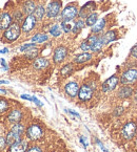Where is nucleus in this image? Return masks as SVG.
I'll list each match as a JSON object with an SVG mask.
<instances>
[{
    "instance_id": "f257e3e1",
    "label": "nucleus",
    "mask_w": 137,
    "mask_h": 152,
    "mask_svg": "<svg viewBox=\"0 0 137 152\" xmlns=\"http://www.w3.org/2000/svg\"><path fill=\"white\" fill-rule=\"evenodd\" d=\"M45 137V129L39 123H30L27 125L24 132V139L30 143H37Z\"/></svg>"
},
{
    "instance_id": "f03ea898",
    "label": "nucleus",
    "mask_w": 137,
    "mask_h": 152,
    "mask_svg": "<svg viewBox=\"0 0 137 152\" xmlns=\"http://www.w3.org/2000/svg\"><path fill=\"white\" fill-rule=\"evenodd\" d=\"M97 89V85L95 82H85L82 83L79 87V91H78V99L79 102L81 103H88L94 98L95 92Z\"/></svg>"
},
{
    "instance_id": "7ed1b4c3",
    "label": "nucleus",
    "mask_w": 137,
    "mask_h": 152,
    "mask_svg": "<svg viewBox=\"0 0 137 152\" xmlns=\"http://www.w3.org/2000/svg\"><path fill=\"white\" fill-rule=\"evenodd\" d=\"M120 137L126 142H131L137 135V122L134 120L126 122L120 128Z\"/></svg>"
},
{
    "instance_id": "20e7f679",
    "label": "nucleus",
    "mask_w": 137,
    "mask_h": 152,
    "mask_svg": "<svg viewBox=\"0 0 137 152\" xmlns=\"http://www.w3.org/2000/svg\"><path fill=\"white\" fill-rule=\"evenodd\" d=\"M21 34V24L13 22L4 31H2V41L7 43H13L20 38Z\"/></svg>"
},
{
    "instance_id": "39448f33",
    "label": "nucleus",
    "mask_w": 137,
    "mask_h": 152,
    "mask_svg": "<svg viewBox=\"0 0 137 152\" xmlns=\"http://www.w3.org/2000/svg\"><path fill=\"white\" fill-rule=\"evenodd\" d=\"M23 119H24V111L20 107H13L5 114L3 121H4L5 125L10 127L13 124L23 122Z\"/></svg>"
},
{
    "instance_id": "423d86ee",
    "label": "nucleus",
    "mask_w": 137,
    "mask_h": 152,
    "mask_svg": "<svg viewBox=\"0 0 137 152\" xmlns=\"http://www.w3.org/2000/svg\"><path fill=\"white\" fill-rule=\"evenodd\" d=\"M78 5L77 3H69L67 5H65L64 9H62L60 13V22L64 21V22H72L75 20V18L78 17Z\"/></svg>"
},
{
    "instance_id": "0eeeda50",
    "label": "nucleus",
    "mask_w": 137,
    "mask_h": 152,
    "mask_svg": "<svg viewBox=\"0 0 137 152\" xmlns=\"http://www.w3.org/2000/svg\"><path fill=\"white\" fill-rule=\"evenodd\" d=\"M61 11H62V1L51 0L45 7V17L50 20H55L60 16Z\"/></svg>"
},
{
    "instance_id": "6e6552de",
    "label": "nucleus",
    "mask_w": 137,
    "mask_h": 152,
    "mask_svg": "<svg viewBox=\"0 0 137 152\" xmlns=\"http://www.w3.org/2000/svg\"><path fill=\"white\" fill-rule=\"evenodd\" d=\"M119 85H120L119 76L117 74H115L112 75L111 77H109L107 80H104L102 82V84L100 86V90L102 94H110V92L114 91Z\"/></svg>"
},
{
    "instance_id": "1a4fd4ad",
    "label": "nucleus",
    "mask_w": 137,
    "mask_h": 152,
    "mask_svg": "<svg viewBox=\"0 0 137 152\" xmlns=\"http://www.w3.org/2000/svg\"><path fill=\"white\" fill-rule=\"evenodd\" d=\"M120 85H132L137 83V69L136 68H128L119 76Z\"/></svg>"
},
{
    "instance_id": "9d476101",
    "label": "nucleus",
    "mask_w": 137,
    "mask_h": 152,
    "mask_svg": "<svg viewBox=\"0 0 137 152\" xmlns=\"http://www.w3.org/2000/svg\"><path fill=\"white\" fill-rule=\"evenodd\" d=\"M79 87H80V85H79V83L77 82V81H74V80L69 81V82L65 83L64 86H63V92H64V94L69 99L74 100V99H76L77 96H78Z\"/></svg>"
},
{
    "instance_id": "9b49d317",
    "label": "nucleus",
    "mask_w": 137,
    "mask_h": 152,
    "mask_svg": "<svg viewBox=\"0 0 137 152\" xmlns=\"http://www.w3.org/2000/svg\"><path fill=\"white\" fill-rule=\"evenodd\" d=\"M38 20L35 18L34 15H27L24 17V20L21 23V31L23 34H30L36 28Z\"/></svg>"
},
{
    "instance_id": "f8f14e48",
    "label": "nucleus",
    "mask_w": 137,
    "mask_h": 152,
    "mask_svg": "<svg viewBox=\"0 0 137 152\" xmlns=\"http://www.w3.org/2000/svg\"><path fill=\"white\" fill-rule=\"evenodd\" d=\"M67 54H69V49L64 46V45H58L57 47H55L54 52H53V62L54 64H61L62 62H64V60L67 59Z\"/></svg>"
},
{
    "instance_id": "ddd939ff",
    "label": "nucleus",
    "mask_w": 137,
    "mask_h": 152,
    "mask_svg": "<svg viewBox=\"0 0 137 152\" xmlns=\"http://www.w3.org/2000/svg\"><path fill=\"white\" fill-rule=\"evenodd\" d=\"M97 9V4L95 1H89V2L84 3L82 7L79 9V12H78V18L79 19H82L84 20L91 13L95 12Z\"/></svg>"
},
{
    "instance_id": "4468645a",
    "label": "nucleus",
    "mask_w": 137,
    "mask_h": 152,
    "mask_svg": "<svg viewBox=\"0 0 137 152\" xmlns=\"http://www.w3.org/2000/svg\"><path fill=\"white\" fill-rule=\"evenodd\" d=\"M135 88L132 85H120L116 92V96L119 100H128L133 98Z\"/></svg>"
},
{
    "instance_id": "2eb2a0df",
    "label": "nucleus",
    "mask_w": 137,
    "mask_h": 152,
    "mask_svg": "<svg viewBox=\"0 0 137 152\" xmlns=\"http://www.w3.org/2000/svg\"><path fill=\"white\" fill-rule=\"evenodd\" d=\"M29 147H30V142L25 139H22L21 141L9 146L7 149V152H27Z\"/></svg>"
},
{
    "instance_id": "dca6fc26",
    "label": "nucleus",
    "mask_w": 137,
    "mask_h": 152,
    "mask_svg": "<svg viewBox=\"0 0 137 152\" xmlns=\"http://www.w3.org/2000/svg\"><path fill=\"white\" fill-rule=\"evenodd\" d=\"M13 22V17H12L11 13L7 11L0 13V31H4Z\"/></svg>"
},
{
    "instance_id": "f3484780",
    "label": "nucleus",
    "mask_w": 137,
    "mask_h": 152,
    "mask_svg": "<svg viewBox=\"0 0 137 152\" xmlns=\"http://www.w3.org/2000/svg\"><path fill=\"white\" fill-rule=\"evenodd\" d=\"M5 139H7V143L9 146L13 145V144L17 143V142L21 141L22 139H24V137H22L21 134L17 133V132H15L14 130L12 129H7V131L5 132Z\"/></svg>"
},
{
    "instance_id": "a211bd4d",
    "label": "nucleus",
    "mask_w": 137,
    "mask_h": 152,
    "mask_svg": "<svg viewBox=\"0 0 137 152\" xmlns=\"http://www.w3.org/2000/svg\"><path fill=\"white\" fill-rule=\"evenodd\" d=\"M37 4L35 2V0H24L21 5V11L25 16L27 15H33L35 9H36Z\"/></svg>"
},
{
    "instance_id": "6ab92c4d",
    "label": "nucleus",
    "mask_w": 137,
    "mask_h": 152,
    "mask_svg": "<svg viewBox=\"0 0 137 152\" xmlns=\"http://www.w3.org/2000/svg\"><path fill=\"white\" fill-rule=\"evenodd\" d=\"M117 37H118L117 36V31H115V29H109L106 33L101 34V39H102L104 45L110 44L111 42L116 40Z\"/></svg>"
},
{
    "instance_id": "aec40b11",
    "label": "nucleus",
    "mask_w": 137,
    "mask_h": 152,
    "mask_svg": "<svg viewBox=\"0 0 137 152\" xmlns=\"http://www.w3.org/2000/svg\"><path fill=\"white\" fill-rule=\"evenodd\" d=\"M93 59L92 53H81L78 54L73 58V63L74 64H84Z\"/></svg>"
},
{
    "instance_id": "412c9836",
    "label": "nucleus",
    "mask_w": 137,
    "mask_h": 152,
    "mask_svg": "<svg viewBox=\"0 0 137 152\" xmlns=\"http://www.w3.org/2000/svg\"><path fill=\"white\" fill-rule=\"evenodd\" d=\"M107 26V19L106 18H99L97 22L91 27V33L96 34V35H100L102 31H104Z\"/></svg>"
},
{
    "instance_id": "4be33fe9",
    "label": "nucleus",
    "mask_w": 137,
    "mask_h": 152,
    "mask_svg": "<svg viewBox=\"0 0 137 152\" xmlns=\"http://www.w3.org/2000/svg\"><path fill=\"white\" fill-rule=\"evenodd\" d=\"M49 66H50V61L47 58H44V57H38L33 62V68L36 70L45 69Z\"/></svg>"
},
{
    "instance_id": "5701e85b",
    "label": "nucleus",
    "mask_w": 137,
    "mask_h": 152,
    "mask_svg": "<svg viewBox=\"0 0 137 152\" xmlns=\"http://www.w3.org/2000/svg\"><path fill=\"white\" fill-rule=\"evenodd\" d=\"M10 109H11L10 101L7 99L3 98V96H0V119L4 118L5 114L10 111Z\"/></svg>"
},
{
    "instance_id": "b1692460",
    "label": "nucleus",
    "mask_w": 137,
    "mask_h": 152,
    "mask_svg": "<svg viewBox=\"0 0 137 152\" xmlns=\"http://www.w3.org/2000/svg\"><path fill=\"white\" fill-rule=\"evenodd\" d=\"M75 69L74 63L70 62V63H65L64 65H62V67L60 68V76L61 78H67L73 74Z\"/></svg>"
},
{
    "instance_id": "393cba45",
    "label": "nucleus",
    "mask_w": 137,
    "mask_h": 152,
    "mask_svg": "<svg viewBox=\"0 0 137 152\" xmlns=\"http://www.w3.org/2000/svg\"><path fill=\"white\" fill-rule=\"evenodd\" d=\"M49 39H50V37L47 33H37L32 37L31 41L38 45V44H43L44 42L49 41Z\"/></svg>"
},
{
    "instance_id": "a878e982",
    "label": "nucleus",
    "mask_w": 137,
    "mask_h": 152,
    "mask_svg": "<svg viewBox=\"0 0 137 152\" xmlns=\"http://www.w3.org/2000/svg\"><path fill=\"white\" fill-rule=\"evenodd\" d=\"M49 34L53 38H59L62 35V29L60 27V23H53L49 28Z\"/></svg>"
},
{
    "instance_id": "bb28decb",
    "label": "nucleus",
    "mask_w": 137,
    "mask_h": 152,
    "mask_svg": "<svg viewBox=\"0 0 137 152\" xmlns=\"http://www.w3.org/2000/svg\"><path fill=\"white\" fill-rule=\"evenodd\" d=\"M33 15L35 16V18H36L38 21H42L43 18L45 17V7L42 4V3L37 4Z\"/></svg>"
},
{
    "instance_id": "cd10ccee",
    "label": "nucleus",
    "mask_w": 137,
    "mask_h": 152,
    "mask_svg": "<svg viewBox=\"0 0 137 152\" xmlns=\"http://www.w3.org/2000/svg\"><path fill=\"white\" fill-rule=\"evenodd\" d=\"M98 13L97 12H93V13H91L90 15L87 17V18L84 19V22H85V26L88 27H92L93 25L95 24V23L97 22V20H98Z\"/></svg>"
},
{
    "instance_id": "c85d7f7f",
    "label": "nucleus",
    "mask_w": 137,
    "mask_h": 152,
    "mask_svg": "<svg viewBox=\"0 0 137 152\" xmlns=\"http://www.w3.org/2000/svg\"><path fill=\"white\" fill-rule=\"evenodd\" d=\"M84 27H85L84 20H82V19L76 20L74 22V24H73V29H72L73 35H78V34H80V31H82Z\"/></svg>"
},
{
    "instance_id": "c756f323",
    "label": "nucleus",
    "mask_w": 137,
    "mask_h": 152,
    "mask_svg": "<svg viewBox=\"0 0 137 152\" xmlns=\"http://www.w3.org/2000/svg\"><path fill=\"white\" fill-rule=\"evenodd\" d=\"M10 129L14 130L15 132L17 133L21 134L22 137H24V132H25V128H27V125H25L23 122H20V123H16V124H13V125L10 126Z\"/></svg>"
},
{
    "instance_id": "7c9ffc66",
    "label": "nucleus",
    "mask_w": 137,
    "mask_h": 152,
    "mask_svg": "<svg viewBox=\"0 0 137 152\" xmlns=\"http://www.w3.org/2000/svg\"><path fill=\"white\" fill-rule=\"evenodd\" d=\"M90 46H91V53L101 52V49L104 47V42H102V39H101V34L99 35V38L95 42H93Z\"/></svg>"
},
{
    "instance_id": "2f4dec72",
    "label": "nucleus",
    "mask_w": 137,
    "mask_h": 152,
    "mask_svg": "<svg viewBox=\"0 0 137 152\" xmlns=\"http://www.w3.org/2000/svg\"><path fill=\"white\" fill-rule=\"evenodd\" d=\"M12 17H13V21L16 23H19V24H21L22 23V21L24 20V14L22 13V11L19 9H16L15 11L13 12V14H12Z\"/></svg>"
},
{
    "instance_id": "473e14b6",
    "label": "nucleus",
    "mask_w": 137,
    "mask_h": 152,
    "mask_svg": "<svg viewBox=\"0 0 137 152\" xmlns=\"http://www.w3.org/2000/svg\"><path fill=\"white\" fill-rule=\"evenodd\" d=\"M39 56V49L37 47H34V48L30 49L27 52H25V58L29 59V60H35Z\"/></svg>"
},
{
    "instance_id": "72a5a7b5",
    "label": "nucleus",
    "mask_w": 137,
    "mask_h": 152,
    "mask_svg": "<svg viewBox=\"0 0 137 152\" xmlns=\"http://www.w3.org/2000/svg\"><path fill=\"white\" fill-rule=\"evenodd\" d=\"M60 27H61V29H62V33L70 34V33H72L73 24L71 22H64V21H61Z\"/></svg>"
},
{
    "instance_id": "f704fd0d",
    "label": "nucleus",
    "mask_w": 137,
    "mask_h": 152,
    "mask_svg": "<svg viewBox=\"0 0 137 152\" xmlns=\"http://www.w3.org/2000/svg\"><path fill=\"white\" fill-rule=\"evenodd\" d=\"M7 147H9V145H7V143L5 135L0 134V152H7Z\"/></svg>"
},
{
    "instance_id": "c9c22d12",
    "label": "nucleus",
    "mask_w": 137,
    "mask_h": 152,
    "mask_svg": "<svg viewBox=\"0 0 137 152\" xmlns=\"http://www.w3.org/2000/svg\"><path fill=\"white\" fill-rule=\"evenodd\" d=\"M34 47H37L36 43H34V42H32V43H24V44H22L20 47H19V52L25 53V52H27V50H30V49L34 48Z\"/></svg>"
},
{
    "instance_id": "e433bc0d",
    "label": "nucleus",
    "mask_w": 137,
    "mask_h": 152,
    "mask_svg": "<svg viewBox=\"0 0 137 152\" xmlns=\"http://www.w3.org/2000/svg\"><path fill=\"white\" fill-rule=\"evenodd\" d=\"M124 112H126V108H124L122 105H118L114 108V110H113V115L118 118V116H121Z\"/></svg>"
},
{
    "instance_id": "4c0bfd02",
    "label": "nucleus",
    "mask_w": 137,
    "mask_h": 152,
    "mask_svg": "<svg viewBox=\"0 0 137 152\" xmlns=\"http://www.w3.org/2000/svg\"><path fill=\"white\" fill-rule=\"evenodd\" d=\"M27 152H44V149L40 145H30Z\"/></svg>"
},
{
    "instance_id": "58836bf2",
    "label": "nucleus",
    "mask_w": 137,
    "mask_h": 152,
    "mask_svg": "<svg viewBox=\"0 0 137 152\" xmlns=\"http://www.w3.org/2000/svg\"><path fill=\"white\" fill-rule=\"evenodd\" d=\"M79 47H80V49L83 53H90L91 52V46L87 40H83L82 42L80 43V46Z\"/></svg>"
},
{
    "instance_id": "ea45409f",
    "label": "nucleus",
    "mask_w": 137,
    "mask_h": 152,
    "mask_svg": "<svg viewBox=\"0 0 137 152\" xmlns=\"http://www.w3.org/2000/svg\"><path fill=\"white\" fill-rule=\"evenodd\" d=\"M94 140H95V143H96V145L98 146V147L100 148L101 150H102V152H110V151H109L108 148H107L106 146H104V144H102V142H101L100 140L97 139V137H95Z\"/></svg>"
},
{
    "instance_id": "a19ab883",
    "label": "nucleus",
    "mask_w": 137,
    "mask_h": 152,
    "mask_svg": "<svg viewBox=\"0 0 137 152\" xmlns=\"http://www.w3.org/2000/svg\"><path fill=\"white\" fill-rule=\"evenodd\" d=\"M79 142H80V144L82 145V147L84 149H87L89 147V141L87 140V137L84 135H79Z\"/></svg>"
},
{
    "instance_id": "79ce46f5",
    "label": "nucleus",
    "mask_w": 137,
    "mask_h": 152,
    "mask_svg": "<svg viewBox=\"0 0 137 152\" xmlns=\"http://www.w3.org/2000/svg\"><path fill=\"white\" fill-rule=\"evenodd\" d=\"M64 111L67 112V113H69V114H71V115H73V116H75V118H77V119H80V114H79L78 112L74 111V110L67 109V108H64Z\"/></svg>"
},
{
    "instance_id": "37998d69",
    "label": "nucleus",
    "mask_w": 137,
    "mask_h": 152,
    "mask_svg": "<svg viewBox=\"0 0 137 152\" xmlns=\"http://www.w3.org/2000/svg\"><path fill=\"white\" fill-rule=\"evenodd\" d=\"M130 54H131V56H132V57H134L135 59H137V43L132 47V48H131Z\"/></svg>"
},
{
    "instance_id": "c03bdc74",
    "label": "nucleus",
    "mask_w": 137,
    "mask_h": 152,
    "mask_svg": "<svg viewBox=\"0 0 137 152\" xmlns=\"http://www.w3.org/2000/svg\"><path fill=\"white\" fill-rule=\"evenodd\" d=\"M20 99H22V100H25V101H29V102H33V96H30V94H21Z\"/></svg>"
},
{
    "instance_id": "a18cd8bd",
    "label": "nucleus",
    "mask_w": 137,
    "mask_h": 152,
    "mask_svg": "<svg viewBox=\"0 0 137 152\" xmlns=\"http://www.w3.org/2000/svg\"><path fill=\"white\" fill-rule=\"evenodd\" d=\"M33 102H34L35 104H36V105L38 106V107H42V106H43V103H42V102H41V101L39 100L38 98H36L35 96H33Z\"/></svg>"
},
{
    "instance_id": "49530a36",
    "label": "nucleus",
    "mask_w": 137,
    "mask_h": 152,
    "mask_svg": "<svg viewBox=\"0 0 137 152\" xmlns=\"http://www.w3.org/2000/svg\"><path fill=\"white\" fill-rule=\"evenodd\" d=\"M0 63H1V65H2V67L5 70H9V66H7V62H5L4 59H0Z\"/></svg>"
},
{
    "instance_id": "de8ad7c7",
    "label": "nucleus",
    "mask_w": 137,
    "mask_h": 152,
    "mask_svg": "<svg viewBox=\"0 0 137 152\" xmlns=\"http://www.w3.org/2000/svg\"><path fill=\"white\" fill-rule=\"evenodd\" d=\"M133 101H134V104L137 106V88L135 89L134 94H133Z\"/></svg>"
},
{
    "instance_id": "09e8293b",
    "label": "nucleus",
    "mask_w": 137,
    "mask_h": 152,
    "mask_svg": "<svg viewBox=\"0 0 137 152\" xmlns=\"http://www.w3.org/2000/svg\"><path fill=\"white\" fill-rule=\"evenodd\" d=\"M2 121H3L2 119H0V134H3L2 129H3V125H4V124L2 123ZM3 135H4V134H3Z\"/></svg>"
},
{
    "instance_id": "8fccbe9b",
    "label": "nucleus",
    "mask_w": 137,
    "mask_h": 152,
    "mask_svg": "<svg viewBox=\"0 0 137 152\" xmlns=\"http://www.w3.org/2000/svg\"><path fill=\"white\" fill-rule=\"evenodd\" d=\"M9 53V48H3V49H0V54H7Z\"/></svg>"
},
{
    "instance_id": "3c124183",
    "label": "nucleus",
    "mask_w": 137,
    "mask_h": 152,
    "mask_svg": "<svg viewBox=\"0 0 137 152\" xmlns=\"http://www.w3.org/2000/svg\"><path fill=\"white\" fill-rule=\"evenodd\" d=\"M10 81L9 80H0V85H2V84H9Z\"/></svg>"
},
{
    "instance_id": "603ef678",
    "label": "nucleus",
    "mask_w": 137,
    "mask_h": 152,
    "mask_svg": "<svg viewBox=\"0 0 137 152\" xmlns=\"http://www.w3.org/2000/svg\"><path fill=\"white\" fill-rule=\"evenodd\" d=\"M7 90H5V89H1V88H0V94H7Z\"/></svg>"
},
{
    "instance_id": "864d4df0",
    "label": "nucleus",
    "mask_w": 137,
    "mask_h": 152,
    "mask_svg": "<svg viewBox=\"0 0 137 152\" xmlns=\"http://www.w3.org/2000/svg\"><path fill=\"white\" fill-rule=\"evenodd\" d=\"M134 144H135V146L137 147V135L135 137V139H134Z\"/></svg>"
},
{
    "instance_id": "5fc2aeb1",
    "label": "nucleus",
    "mask_w": 137,
    "mask_h": 152,
    "mask_svg": "<svg viewBox=\"0 0 137 152\" xmlns=\"http://www.w3.org/2000/svg\"><path fill=\"white\" fill-rule=\"evenodd\" d=\"M50 152H60V151H57V150H53V151H50Z\"/></svg>"
},
{
    "instance_id": "6e6d98bb",
    "label": "nucleus",
    "mask_w": 137,
    "mask_h": 152,
    "mask_svg": "<svg viewBox=\"0 0 137 152\" xmlns=\"http://www.w3.org/2000/svg\"><path fill=\"white\" fill-rule=\"evenodd\" d=\"M1 33H2V31H0V34H1Z\"/></svg>"
}]
</instances>
